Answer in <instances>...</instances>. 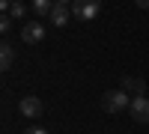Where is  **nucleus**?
Masks as SVG:
<instances>
[{
    "mask_svg": "<svg viewBox=\"0 0 149 134\" xmlns=\"http://www.w3.org/2000/svg\"><path fill=\"white\" fill-rule=\"evenodd\" d=\"M122 90H125V92H134V95H143L146 83H143V78H134V75H128L125 81H122Z\"/></svg>",
    "mask_w": 149,
    "mask_h": 134,
    "instance_id": "nucleus-8",
    "label": "nucleus"
},
{
    "mask_svg": "<svg viewBox=\"0 0 149 134\" xmlns=\"http://www.w3.org/2000/svg\"><path fill=\"white\" fill-rule=\"evenodd\" d=\"M102 107H104V113L116 116V113H122V110H128V107H131V99H128L125 90H110V92L102 95Z\"/></svg>",
    "mask_w": 149,
    "mask_h": 134,
    "instance_id": "nucleus-1",
    "label": "nucleus"
},
{
    "mask_svg": "<svg viewBox=\"0 0 149 134\" xmlns=\"http://www.w3.org/2000/svg\"><path fill=\"white\" fill-rule=\"evenodd\" d=\"M0 30H3V33L12 30V15H3V18H0Z\"/></svg>",
    "mask_w": 149,
    "mask_h": 134,
    "instance_id": "nucleus-11",
    "label": "nucleus"
},
{
    "mask_svg": "<svg viewBox=\"0 0 149 134\" xmlns=\"http://www.w3.org/2000/svg\"><path fill=\"white\" fill-rule=\"evenodd\" d=\"M54 3H57V0H33V12H36V15H42V18H48V15H51V9H54Z\"/></svg>",
    "mask_w": 149,
    "mask_h": 134,
    "instance_id": "nucleus-9",
    "label": "nucleus"
},
{
    "mask_svg": "<svg viewBox=\"0 0 149 134\" xmlns=\"http://www.w3.org/2000/svg\"><path fill=\"white\" fill-rule=\"evenodd\" d=\"M69 15H72V12L66 9V3H54V9H51V15H48V18H51V24H57V27H66V24H69Z\"/></svg>",
    "mask_w": 149,
    "mask_h": 134,
    "instance_id": "nucleus-6",
    "label": "nucleus"
},
{
    "mask_svg": "<svg viewBox=\"0 0 149 134\" xmlns=\"http://www.w3.org/2000/svg\"><path fill=\"white\" fill-rule=\"evenodd\" d=\"M128 113L137 119V122H149V99H146V95H134Z\"/></svg>",
    "mask_w": 149,
    "mask_h": 134,
    "instance_id": "nucleus-5",
    "label": "nucleus"
},
{
    "mask_svg": "<svg viewBox=\"0 0 149 134\" xmlns=\"http://www.w3.org/2000/svg\"><path fill=\"white\" fill-rule=\"evenodd\" d=\"M134 3H137L140 9H149V0H134Z\"/></svg>",
    "mask_w": 149,
    "mask_h": 134,
    "instance_id": "nucleus-13",
    "label": "nucleus"
},
{
    "mask_svg": "<svg viewBox=\"0 0 149 134\" xmlns=\"http://www.w3.org/2000/svg\"><path fill=\"white\" fill-rule=\"evenodd\" d=\"M45 39V27H42V21H27L21 27V42H27V45H39Z\"/></svg>",
    "mask_w": 149,
    "mask_h": 134,
    "instance_id": "nucleus-3",
    "label": "nucleus"
},
{
    "mask_svg": "<svg viewBox=\"0 0 149 134\" xmlns=\"http://www.w3.org/2000/svg\"><path fill=\"white\" fill-rule=\"evenodd\" d=\"M12 63H15V51H12V45H9V42H3V45H0V69L9 72Z\"/></svg>",
    "mask_w": 149,
    "mask_h": 134,
    "instance_id": "nucleus-7",
    "label": "nucleus"
},
{
    "mask_svg": "<svg viewBox=\"0 0 149 134\" xmlns=\"http://www.w3.org/2000/svg\"><path fill=\"white\" fill-rule=\"evenodd\" d=\"M24 12H27V9H24V3H21V0H12V6H9V12H6V15H12V18H24Z\"/></svg>",
    "mask_w": 149,
    "mask_h": 134,
    "instance_id": "nucleus-10",
    "label": "nucleus"
},
{
    "mask_svg": "<svg viewBox=\"0 0 149 134\" xmlns=\"http://www.w3.org/2000/svg\"><path fill=\"white\" fill-rule=\"evenodd\" d=\"M102 9V0H72V15L81 21H93Z\"/></svg>",
    "mask_w": 149,
    "mask_h": 134,
    "instance_id": "nucleus-2",
    "label": "nucleus"
},
{
    "mask_svg": "<svg viewBox=\"0 0 149 134\" xmlns=\"http://www.w3.org/2000/svg\"><path fill=\"white\" fill-rule=\"evenodd\" d=\"M18 110H21V116L36 119V116H42L45 104H42V99H36V95H24V99L18 101Z\"/></svg>",
    "mask_w": 149,
    "mask_h": 134,
    "instance_id": "nucleus-4",
    "label": "nucleus"
},
{
    "mask_svg": "<svg viewBox=\"0 0 149 134\" xmlns=\"http://www.w3.org/2000/svg\"><path fill=\"white\" fill-rule=\"evenodd\" d=\"M24 134H48V131H45V128H36V125H33V128H27V131H24Z\"/></svg>",
    "mask_w": 149,
    "mask_h": 134,
    "instance_id": "nucleus-12",
    "label": "nucleus"
},
{
    "mask_svg": "<svg viewBox=\"0 0 149 134\" xmlns=\"http://www.w3.org/2000/svg\"><path fill=\"white\" fill-rule=\"evenodd\" d=\"M57 3H69V0H57Z\"/></svg>",
    "mask_w": 149,
    "mask_h": 134,
    "instance_id": "nucleus-14",
    "label": "nucleus"
}]
</instances>
